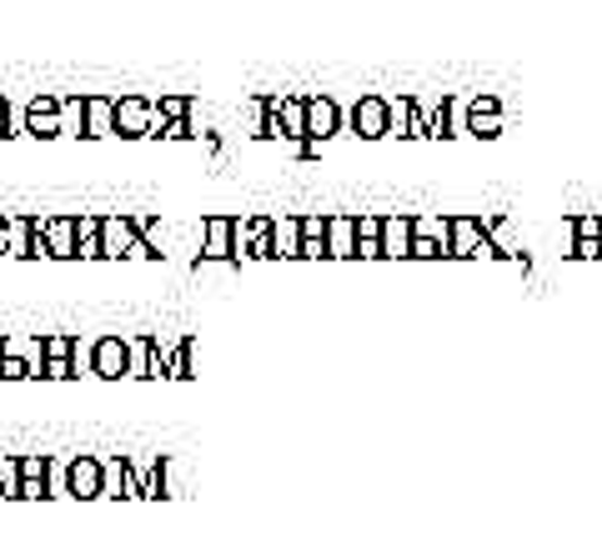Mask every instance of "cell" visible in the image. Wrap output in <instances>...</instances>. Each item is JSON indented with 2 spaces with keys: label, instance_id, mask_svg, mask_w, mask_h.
Returning <instances> with one entry per match:
<instances>
[{
  "label": "cell",
  "instance_id": "obj_14",
  "mask_svg": "<svg viewBox=\"0 0 602 541\" xmlns=\"http://www.w3.org/2000/svg\"><path fill=\"white\" fill-rule=\"evenodd\" d=\"M0 256H11V216H0Z\"/></svg>",
  "mask_w": 602,
  "mask_h": 541
},
{
  "label": "cell",
  "instance_id": "obj_11",
  "mask_svg": "<svg viewBox=\"0 0 602 541\" xmlns=\"http://www.w3.org/2000/svg\"><path fill=\"white\" fill-rule=\"evenodd\" d=\"M61 136H86V96H61Z\"/></svg>",
  "mask_w": 602,
  "mask_h": 541
},
{
  "label": "cell",
  "instance_id": "obj_12",
  "mask_svg": "<svg viewBox=\"0 0 602 541\" xmlns=\"http://www.w3.org/2000/svg\"><path fill=\"white\" fill-rule=\"evenodd\" d=\"M226 241H231V226L226 221H206V256H226Z\"/></svg>",
  "mask_w": 602,
  "mask_h": 541
},
{
  "label": "cell",
  "instance_id": "obj_6",
  "mask_svg": "<svg viewBox=\"0 0 602 541\" xmlns=\"http://www.w3.org/2000/svg\"><path fill=\"white\" fill-rule=\"evenodd\" d=\"M76 351H80L76 336L46 331V376H51V381H66V376H76Z\"/></svg>",
  "mask_w": 602,
  "mask_h": 541
},
{
  "label": "cell",
  "instance_id": "obj_2",
  "mask_svg": "<svg viewBox=\"0 0 602 541\" xmlns=\"http://www.w3.org/2000/svg\"><path fill=\"white\" fill-rule=\"evenodd\" d=\"M116 136H161V111L156 101H146V96H121L116 101Z\"/></svg>",
  "mask_w": 602,
  "mask_h": 541
},
{
  "label": "cell",
  "instance_id": "obj_5",
  "mask_svg": "<svg viewBox=\"0 0 602 541\" xmlns=\"http://www.w3.org/2000/svg\"><path fill=\"white\" fill-rule=\"evenodd\" d=\"M51 456H46V451H26V456H21V491H15V496H21V502H40V496H51Z\"/></svg>",
  "mask_w": 602,
  "mask_h": 541
},
{
  "label": "cell",
  "instance_id": "obj_3",
  "mask_svg": "<svg viewBox=\"0 0 602 541\" xmlns=\"http://www.w3.org/2000/svg\"><path fill=\"white\" fill-rule=\"evenodd\" d=\"M66 496H76V502H96V496H105V466L101 456H91V451H76L66 462Z\"/></svg>",
  "mask_w": 602,
  "mask_h": 541
},
{
  "label": "cell",
  "instance_id": "obj_7",
  "mask_svg": "<svg viewBox=\"0 0 602 541\" xmlns=\"http://www.w3.org/2000/svg\"><path fill=\"white\" fill-rule=\"evenodd\" d=\"M26 130L30 136H61V96H51V90H40V96H30L26 105Z\"/></svg>",
  "mask_w": 602,
  "mask_h": 541
},
{
  "label": "cell",
  "instance_id": "obj_8",
  "mask_svg": "<svg viewBox=\"0 0 602 541\" xmlns=\"http://www.w3.org/2000/svg\"><path fill=\"white\" fill-rule=\"evenodd\" d=\"M80 246V221L76 216H46V251L55 261H71Z\"/></svg>",
  "mask_w": 602,
  "mask_h": 541
},
{
  "label": "cell",
  "instance_id": "obj_10",
  "mask_svg": "<svg viewBox=\"0 0 602 541\" xmlns=\"http://www.w3.org/2000/svg\"><path fill=\"white\" fill-rule=\"evenodd\" d=\"M76 221H80V246H76V256H80V261H105L101 216H76Z\"/></svg>",
  "mask_w": 602,
  "mask_h": 541
},
{
  "label": "cell",
  "instance_id": "obj_1",
  "mask_svg": "<svg viewBox=\"0 0 602 541\" xmlns=\"http://www.w3.org/2000/svg\"><path fill=\"white\" fill-rule=\"evenodd\" d=\"M101 241H105V256L111 261H146V256H156L151 246H146L141 236V221L126 216V211H111V216H101Z\"/></svg>",
  "mask_w": 602,
  "mask_h": 541
},
{
  "label": "cell",
  "instance_id": "obj_13",
  "mask_svg": "<svg viewBox=\"0 0 602 541\" xmlns=\"http://www.w3.org/2000/svg\"><path fill=\"white\" fill-rule=\"evenodd\" d=\"M0 136H15V116H11V105H5V96H0Z\"/></svg>",
  "mask_w": 602,
  "mask_h": 541
},
{
  "label": "cell",
  "instance_id": "obj_15",
  "mask_svg": "<svg viewBox=\"0 0 602 541\" xmlns=\"http://www.w3.org/2000/svg\"><path fill=\"white\" fill-rule=\"evenodd\" d=\"M312 121H316L322 130H327V126H331V105H316V111H312Z\"/></svg>",
  "mask_w": 602,
  "mask_h": 541
},
{
  "label": "cell",
  "instance_id": "obj_16",
  "mask_svg": "<svg viewBox=\"0 0 602 541\" xmlns=\"http://www.w3.org/2000/svg\"><path fill=\"white\" fill-rule=\"evenodd\" d=\"M0 361H5V336H0Z\"/></svg>",
  "mask_w": 602,
  "mask_h": 541
},
{
  "label": "cell",
  "instance_id": "obj_9",
  "mask_svg": "<svg viewBox=\"0 0 602 541\" xmlns=\"http://www.w3.org/2000/svg\"><path fill=\"white\" fill-rule=\"evenodd\" d=\"M86 136L91 141L116 136V101L111 96H86Z\"/></svg>",
  "mask_w": 602,
  "mask_h": 541
},
{
  "label": "cell",
  "instance_id": "obj_4",
  "mask_svg": "<svg viewBox=\"0 0 602 541\" xmlns=\"http://www.w3.org/2000/svg\"><path fill=\"white\" fill-rule=\"evenodd\" d=\"M91 372L105 376V381L131 376V341H126V336H101L91 347Z\"/></svg>",
  "mask_w": 602,
  "mask_h": 541
}]
</instances>
